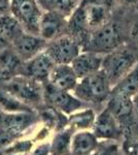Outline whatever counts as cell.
Returning a JSON list of instances; mask_svg holds the SVG:
<instances>
[{
	"instance_id": "12",
	"label": "cell",
	"mask_w": 138,
	"mask_h": 155,
	"mask_svg": "<svg viewBox=\"0 0 138 155\" xmlns=\"http://www.w3.org/2000/svg\"><path fill=\"white\" fill-rule=\"evenodd\" d=\"M68 18L52 11H43L39 22L38 35L46 41H52L67 34Z\"/></svg>"
},
{
	"instance_id": "11",
	"label": "cell",
	"mask_w": 138,
	"mask_h": 155,
	"mask_svg": "<svg viewBox=\"0 0 138 155\" xmlns=\"http://www.w3.org/2000/svg\"><path fill=\"white\" fill-rule=\"evenodd\" d=\"M56 65L46 51H42L31 59L23 62L19 74H23L44 84L49 81L51 72Z\"/></svg>"
},
{
	"instance_id": "25",
	"label": "cell",
	"mask_w": 138,
	"mask_h": 155,
	"mask_svg": "<svg viewBox=\"0 0 138 155\" xmlns=\"http://www.w3.org/2000/svg\"><path fill=\"white\" fill-rule=\"evenodd\" d=\"M122 150L125 155H138V127L124 137Z\"/></svg>"
},
{
	"instance_id": "28",
	"label": "cell",
	"mask_w": 138,
	"mask_h": 155,
	"mask_svg": "<svg viewBox=\"0 0 138 155\" xmlns=\"http://www.w3.org/2000/svg\"><path fill=\"white\" fill-rule=\"evenodd\" d=\"M130 36H131L132 41H134L136 49L138 50V20L133 23L131 29H130Z\"/></svg>"
},
{
	"instance_id": "35",
	"label": "cell",
	"mask_w": 138,
	"mask_h": 155,
	"mask_svg": "<svg viewBox=\"0 0 138 155\" xmlns=\"http://www.w3.org/2000/svg\"><path fill=\"white\" fill-rule=\"evenodd\" d=\"M97 1H105V2H114V0H97Z\"/></svg>"
},
{
	"instance_id": "18",
	"label": "cell",
	"mask_w": 138,
	"mask_h": 155,
	"mask_svg": "<svg viewBox=\"0 0 138 155\" xmlns=\"http://www.w3.org/2000/svg\"><path fill=\"white\" fill-rule=\"evenodd\" d=\"M74 132L69 126L65 127L62 130L54 132L50 139L51 155H70L71 140Z\"/></svg>"
},
{
	"instance_id": "10",
	"label": "cell",
	"mask_w": 138,
	"mask_h": 155,
	"mask_svg": "<svg viewBox=\"0 0 138 155\" xmlns=\"http://www.w3.org/2000/svg\"><path fill=\"white\" fill-rule=\"evenodd\" d=\"M92 131L99 141H117L122 144L124 140L123 128L106 107L97 114Z\"/></svg>"
},
{
	"instance_id": "8",
	"label": "cell",
	"mask_w": 138,
	"mask_h": 155,
	"mask_svg": "<svg viewBox=\"0 0 138 155\" xmlns=\"http://www.w3.org/2000/svg\"><path fill=\"white\" fill-rule=\"evenodd\" d=\"M40 124L38 112H17V113H5L0 128L11 132L16 137H31L35 131V127Z\"/></svg>"
},
{
	"instance_id": "24",
	"label": "cell",
	"mask_w": 138,
	"mask_h": 155,
	"mask_svg": "<svg viewBox=\"0 0 138 155\" xmlns=\"http://www.w3.org/2000/svg\"><path fill=\"white\" fill-rule=\"evenodd\" d=\"M122 150V144L117 141H99L92 155H117Z\"/></svg>"
},
{
	"instance_id": "16",
	"label": "cell",
	"mask_w": 138,
	"mask_h": 155,
	"mask_svg": "<svg viewBox=\"0 0 138 155\" xmlns=\"http://www.w3.org/2000/svg\"><path fill=\"white\" fill-rule=\"evenodd\" d=\"M99 140L92 130H79L73 134L71 140L70 155H92Z\"/></svg>"
},
{
	"instance_id": "20",
	"label": "cell",
	"mask_w": 138,
	"mask_h": 155,
	"mask_svg": "<svg viewBox=\"0 0 138 155\" xmlns=\"http://www.w3.org/2000/svg\"><path fill=\"white\" fill-rule=\"evenodd\" d=\"M43 11L56 12L69 18L82 0H38Z\"/></svg>"
},
{
	"instance_id": "32",
	"label": "cell",
	"mask_w": 138,
	"mask_h": 155,
	"mask_svg": "<svg viewBox=\"0 0 138 155\" xmlns=\"http://www.w3.org/2000/svg\"><path fill=\"white\" fill-rule=\"evenodd\" d=\"M133 104H134V107H135V112H136L137 115V119H138V93L133 97Z\"/></svg>"
},
{
	"instance_id": "1",
	"label": "cell",
	"mask_w": 138,
	"mask_h": 155,
	"mask_svg": "<svg viewBox=\"0 0 138 155\" xmlns=\"http://www.w3.org/2000/svg\"><path fill=\"white\" fill-rule=\"evenodd\" d=\"M137 63L138 50L124 44L104 55L101 69L105 72L114 88Z\"/></svg>"
},
{
	"instance_id": "37",
	"label": "cell",
	"mask_w": 138,
	"mask_h": 155,
	"mask_svg": "<svg viewBox=\"0 0 138 155\" xmlns=\"http://www.w3.org/2000/svg\"><path fill=\"white\" fill-rule=\"evenodd\" d=\"M117 155H125V153H124V151H123V150H121V151H120V153Z\"/></svg>"
},
{
	"instance_id": "15",
	"label": "cell",
	"mask_w": 138,
	"mask_h": 155,
	"mask_svg": "<svg viewBox=\"0 0 138 155\" xmlns=\"http://www.w3.org/2000/svg\"><path fill=\"white\" fill-rule=\"evenodd\" d=\"M79 80L71 64H56L47 82L58 89L72 92L79 83Z\"/></svg>"
},
{
	"instance_id": "13",
	"label": "cell",
	"mask_w": 138,
	"mask_h": 155,
	"mask_svg": "<svg viewBox=\"0 0 138 155\" xmlns=\"http://www.w3.org/2000/svg\"><path fill=\"white\" fill-rule=\"evenodd\" d=\"M47 45V41L41 38L38 34H33L24 31L21 35L18 36L11 42V47L24 62L31 59L32 57L36 56L40 52L44 51Z\"/></svg>"
},
{
	"instance_id": "2",
	"label": "cell",
	"mask_w": 138,
	"mask_h": 155,
	"mask_svg": "<svg viewBox=\"0 0 138 155\" xmlns=\"http://www.w3.org/2000/svg\"><path fill=\"white\" fill-rule=\"evenodd\" d=\"M111 90L112 86L108 78L100 69L95 74L79 79L72 93L91 107L93 104H106Z\"/></svg>"
},
{
	"instance_id": "31",
	"label": "cell",
	"mask_w": 138,
	"mask_h": 155,
	"mask_svg": "<svg viewBox=\"0 0 138 155\" xmlns=\"http://www.w3.org/2000/svg\"><path fill=\"white\" fill-rule=\"evenodd\" d=\"M124 5H137L138 0H117Z\"/></svg>"
},
{
	"instance_id": "23",
	"label": "cell",
	"mask_w": 138,
	"mask_h": 155,
	"mask_svg": "<svg viewBox=\"0 0 138 155\" xmlns=\"http://www.w3.org/2000/svg\"><path fill=\"white\" fill-rule=\"evenodd\" d=\"M36 143L31 137H24L16 140L7 148L4 149L6 154L8 153H31Z\"/></svg>"
},
{
	"instance_id": "4",
	"label": "cell",
	"mask_w": 138,
	"mask_h": 155,
	"mask_svg": "<svg viewBox=\"0 0 138 155\" xmlns=\"http://www.w3.org/2000/svg\"><path fill=\"white\" fill-rule=\"evenodd\" d=\"M35 110L44 106L43 84L23 74H16L0 86Z\"/></svg>"
},
{
	"instance_id": "26",
	"label": "cell",
	"mask_w": 138,
	"mask_h": 155,
	"mask_svg": "<svg viewBox=\"0 0 138 155\" xmlns=\"http://www.w3.org/2000/svg\"><path fill=\"white\" fill-rule=\"evenodd\" d=\"M18 139L19 137L12 134L11 132L7 131L3 128H0V149L4 150Z\"/></svg>"
},
{
	"instance_id": "29",
	"label": "cell",
	"mask_w": 138,
	"mask_h": 155,
	"mask_svg": "<svg viewBox=\"0 0 138 155\" xmlns=\"http://www.w3.org/2000/svg\"><path fill=\"white\" fill-rule=\"evenodd\" d=\"M11 0H0V17L9 12Z\"/></svg>"
},
{
	"instance_id": "14",
	"label": "cell",
	"mask_w": 138,
	"mask_h": 155,
	"mask_svg": "<svg viewBox=\"0 0 138 155\" xmlns=\"http://www.w3.org/2000/svg\"><path fill=\"white\" fill-rule=\"evenodd\" d=\"M103 57L104 55L102 54L90 51H82L70 64L74 69L77 78L82 79V78L99 71L102 68Z\"/></svg>"
},
{
	"instance_id": "34",
	"label": "cell",
	"mask_w": 138,
	"mask_h": 155,
	"mask_svg": "<svg viewBox=\"0 0 138 155\" xmlns=\"http://www.w3.org/2000/svg\"><path fill=\"white\" fill-rule=\"evenodd\" d=\"M5 155H30V153H5Z\"/></svg>"
},
{
	"instance_id": "6",
	"label": "cell",
	"mask_w": 138,
	"mask_h": 155,
	"mask_svg": "<svg viewBox=\"0 0 138 155\" xmlns=\"http://www.w3.org/2000/svg\"><path fill=\"white\" fill-rule=\"evenodd\" d=\"M9 12L23 26L25 31L38 34L43 9L38 0H11Z\"/></svg>"
},
{
	"instance_id": "36",
	"label": "cell",
	"mask_w": 138,
	"mask_h": 155,
	"mask_svg": "<svg viewBox=\"0 0 138 155\" xmlns=\"http://www.w3.org/2000/svg\"><path fill=\"white\" fill-rule=\"evenodd\" d=\"M0 155H5V152H4V150L0 149Z\"/></svg>"
},
{
	"instance_id": "38",
	"label": "cell",
	"mask_w": 138,
	"mask_h": 155,
	"mask_svg": "<svg viewBox=\"0 0 138 155\" xmlns=\"http://www.w3.org/2000/svg\"><path fill=\"white\" fill-rule=\"evenodd\" d=\"M137 7H138V3H137Z\"/></svg>"
},
{
	"instance_id": "22",
	"label": "cell",
	"mask_w": 138,
	"mask_h": 155,
	"mask_svg": "<svg viewBox=\"0 0 138 155\" xmlns=\"http://www.w3.org/2000/svg\"><path fill=\"white\" fill-rule=\"evenodd\" d=\"M0 107L6 113L35 111V109L24 104L14 95H12L11 92L6 91L3 88H0Z\"/></svg>"
},
{
	"instance_id": "19",
	"label": "cell",
	"mask_w": 138,
	"mask_h": 155,
	"mask_svg": "<svg viewBox=\"0 0 138 155\" xmlns=\"http://www.w3.org/2000/svg\"><path fill=\"white\" fill-rule=\"evenodd\" d=\"M111 92L133 98L138 93V63L112 88Z\"/></svg>"
},
{
	"instance_id": "5",
	"label": "cell",
	"mask_w": 138,
	"mask_h": 155,
	"mask_svg": "<svg viewBox=\"0 0 138 155\" xmlns=\"http://www.w3.org/2000/svg\"><path fill=\"white\" fill-rule=\"evenodd\" d=\"M105 107L114 115L124 131V137L138 127V119L131 97L111 92Z\"/></svg>"
},
{
	"instance_id": "21",
	"label": "cell",
	"mask_w": 138,
	"mask_h": 155,
	"mask_svg": "<svg viewBox=\"0 0 138 155\" xmlns=\"http://www.w3.org/2000/svg\"><path fill=\"white\" fill-rule=\"evenodd\" d=\"M0 31L2 32V34L8 41L9 44L11 45V42L18 36L21 35L25 30L23 26L20 24V22L12 16L11 12H7V14L0 17Z\"/></svg>"
},
{
	"instance_id": "30",
	"label": "cell",
	"mask_w": 138,
	"mask_h": 155,
	"mask_svg": "<svg viewBox=\"0 0 138 155\" xmlns=\"http://www.w3.org/2000/svg\"><path fill=\"white\" fill-rule=\"evenodd\" d=\"M9 46H11V44H9L8 41L4 37V35L2 34V32L0 31V51L7 48V47H9Z\"/></svg>"
},
{
	"instance_id": "7",
	"label": "cell",
	"mask_w": 138,
	"mask_h": 155,
	"mask_svg": "<svg viewBox=\"0 0 138 155\" xmlns=\"http://www.w3.org/2000/svg\"><path fill=\"white\" fill-rule=\"evenodd\" d=\"M43 99L46 106L56 109L67 116L79 110L90 107L77 98L72 92L58 89L49 82L43 84Z\"/></svg>"
},
{
	"instance_id": "3",
	"label": "cell",
	"mask_w": 138,
	"mask_h": 155,
	"mask_svg": "<svg viewBox=\"0 0 138 155\" xmlns=\"http://www.w3.org/2000/svg\"><path fill=\"white\" fill-rule=\"evenodd\" d=\"M125 44V33L119 22H107L91 32L82 47V51L105 55Z\"/></svg>"
},
{
	"instance_id": "33",
	"label": "cell",
	"mask_w": 138,
	"mask_h": 155,
	"mask_svg": "<svg viewBox=\"0 0 138 155\" xmlns=\"http://www.w3.org/2000/svg\"><path fill=\"white\" fill-rule=\"evenodd\" d=\"M6 112H4L3 110L1 109V107H0V124H1V122H2V119H3V117H4V115H5Z\"/></svg>"
},
{
	"instance_id": "17",
	"label": "cell",
	"mask_w": 138,
	"mask_h": 155,
	"mask_svg": "<svg viewBox=\"0 0 138 155\" xmlns=\"http://www.w3.org/2000/svg\"><path fill=\"white\" fill-rule=\"evenodd\" d=\"M97 114L92 107L79 110L68 116V126L74 131L79 130H92L94 126Z\"/></svg>"
},
{
	"instance_id": "27",
	"label": "cell",
	"mask_w": 138,
	"mask_h": 155,
	"mask_svg": "<svg viewBox=\"0 0 138 155\" xmlns=\"http://www.w3.org/2000/svg\"><path fill=\"white\" fill-rule=\"evenodd\" d=\"M30 155H51V146L50 140L46 142H40L35 145Z\"/></svg>"
},
{
	"instance_id": "9",
	"label": "cell",
	"mask_w": 138,
	"mask_h": 155,
	"mask_svg": "<svg viewBox=\"0 0 138 155\" xmlns=\"http://www.w3.org/2000/svg\"><path fill=\"white\" fill-rule=\"evenodd\" d=\"M55 64H70L82 51V47L69 34L49 41L44 49Z\"/></svg>"
}]
</instances>
